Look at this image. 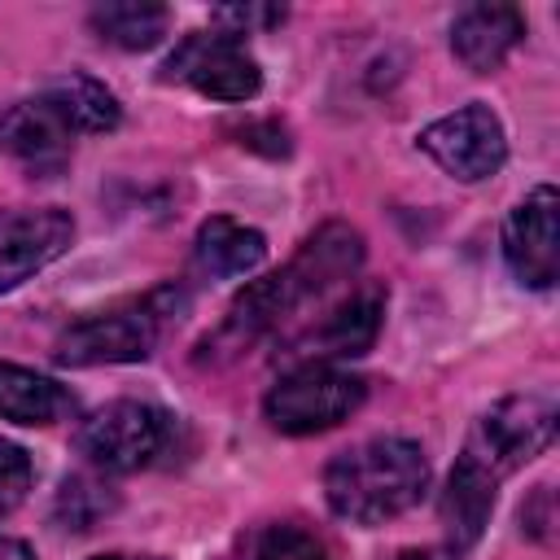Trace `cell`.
<instances>
[{"mask_svg":"<svg viewBox=\"0 0 560 560\" xmlns=\"http://www.w3.org/2000/svg\"><path fill=\"white\" fill-rule=\"evenodd\" d=\"M551 438H556V402L542 394H512L477 420L464 455L503 481L508 472L542 455Z\"/></svg>","mask_w":560,"mask_h":560,"instance_id":"6","label":"cell"},{"mask_svg":"<svg viewBox=\"0 0 560 560\" xmlns=\"http://www.w3.org/2000/svg\"><path fill=\"white\" fill-rule=\"evenodd\" d=\"M171 438H175V416L136 398H118L92 411L74 433L79 451L105 472H136L158 464L171 451Z\"/></svg>","mask_w":560,"mask_h":560,"instance_id":"5","label":"cell"},{"mask_svg":"<svg viewBox=\"0 0 560 560\" xmlns=\"http://www.w3.org/2000/svg\"><path fill=\"white\" fill-rule=\"evenodd\" d=\"M556 210L560 197L551 184H538L525 192V201L512 206L503 223V258L512 276L529 289H551L560 276V236H556Z\"/></svg>","mask_w":560,"mask_h":560,"instance_id":"10","label":"cell"},{"mask_svg":"<svg viewBox=\"0 0 560 560\" xmlns=\"http://www.w3.org/2000/svg\"><path fill=\"white\" fill-rule=\"evenodd\" d=\"M359 262H363V236L346 223H324L315 236H306V245L280 271L254 280L228 306L223 324L201 341V359L219 363V359L249 350L267 332L284 328L306 302H319L337 284H346L359 271Z\"/></svg>","mask_w":560,"mask_h":560,"instance_id":"1","label":"cell"},{"mask_svg":"<svg viewBox=\"0 0 560 560\" xmlns=\"http://www.w3.org/2000/svg\"><path fill=\"white\" fill-rule=\"evenodd\" d=\"M92 560H162V556H127V551H114V556H92Z\"/></svg>","mask_w":560,"mask_h":560,"instance_id":"24","label":"cell"},{"mask_svg":"<svg viewBox=\"0 0 560 560\" xmlns=\"http://www.w3.org/2000/svg\"><path fill=\"white\" fill-rule=\"evenodd\" d=\"M429 490V459L411 438H372L324 468V499L350 525H385Z\"/></svg>","mask_w":560,"mask_h":560,"instance_id":"2","label":"cell"},{"mask_svg":"<svg viewBox=\"0 0 560 560\" xmlns=\"http://www.w3.org/2000/svg\"><path fill=\"white\" fill-rule=\"evenodd\" d=\"M232 560H328V547L306 525L267 521V525H258L241 538Z\"/></svg>","mask_w":560,"mask_h":560,"instance_id":"19","label":"cell"},{"mask_svg":"<svg viewBox=\"0 0 560 560\" xmlns=\"http://www.w3.org/2000/svg\"><path fill=\"white\" fill-rule=\"evenodd\" d=\"M363 394H368L363 376H354L337 363H298L267 389L262 416L271 429L306 438V433H324V429L350 420V411H359Z\"/></svg>","mask_w":560,"mask_h":560,"instance_id":"4","label":"cell"},{"mask_svg":"<svg viewBox=\"0 0 560 560\" xmlns=\"http://www.w3.org/2000/svg\"><path fill=\"white\" fill-rule=\"evenodd\" d=\"M0 153L31 175H57L74 153V131L44 96L18 101L0 114Z\"/></svg>","mask_w":560,"mask_h":560,"instance_id":"12","label":"cell"},{"mask_svg":"<svg viewBox=\"0 0 560 560\" xmlns=\"http://www.w3.org/2000/svg\"><path fill=\"white\" fill-rule=\"evenodd\" d=\"M162 79L188 83L192 92L210 96V101H254L262 88V70L254 61V52L245 48L241 35L228 31H192L175 44V52L162 66Z\"/></svg>","mask_w":560,"mask_h":560,"instance_id":"7","label":"cell"},{"mask_svg":"<svg viewBox=\"0 0 560 560\" xmlns=\"http://www.w3.org/2000/svg\"><path fill=\"white\" fill-rule=\"evenodd\" d=\"M184 311V293L175 284L149 289L144 298H131L122 306L96 311L79 324H70L57 337V363L66 368H96V363H140L153 354L162 328Z\"/></svg>","mask_w":560,"mask_h":560,"instance_id":"3","label":"cell"},{"mask_svg":"<svg viewBox=\"0 0 560 560\" xmlns=\"http://www.w3.org/2000/svg\"><path fill=\"white\" fill-rule=\"evenodd\" d=\"M74 241V219L57 206H4L0 210V293L18 289Z\"/></svg>","mask_w":560,"mask_h":560,"instance_id":"9","label":"cell"},{"mask_svg":"<svg viewBox=\"0 0 560 560\" xmlns=\"http://www.w3.org/2000/svg\"><path fill=\"white\" fill-rule=\"evenodd\" d=\"M192 258H197L201 276H210V280H236V276H249V271L262 267L267 236L258 228H245V223L228 219V214H210L197 228Z\"/></svg>","mask_w":560,"mask_h":560,"instance_id":"15","label":"cell"},{"mask_svg":"<svg viewBox=\"0 0 560 560\" xmlns=\"http://www.w3.org/2000/svg\"><path fill=\"white\" fill-rule=\"evenodd\" d=\"M525 18L512 4H468L451 22V52L472 70L490 74L508 61V52L521 44Z\"/></svg>","mask_w":560,"mask_h":560,"instance_id":"13","label":"cell"},{"mask_svg":"<svg viewBox=\"0 0 560 560\" xmlns=\"http://www.w3.org/2000/svg\"><path fill=\"white\" fill-rule=\"evenodd\" d=\"M114 508L109 486L92 481V477H66L61 494H57V516L66 521V529H88L96 516H105Z\"/></svg>","mask_w":560,"mask_h":560,"instance_id":"20","label":"cell"},{"mask_svg":"<svg viewBox=\"0 0 560 560\" xmlns=\"http://www.w3.org/2000/svg\"><path fill=\"white\" fill-rule=\"evenodd\" d=\"M88 22L105 44L127 48V52L153 48L166 35V9L149 0H105L88 13Z\"/></svg>","mask_w":560,"mask_h":560,"instance_id":"18","label":"cell"},{"mask_svg":"<svg viewBox=\"0 0 560 560\" xmlns=\"http://www.w3.org/2000/svg\"><path fill=\"white\" fill-rule=\"evenodd\" d=\"M74 411V398L52 381L31 368L4 363L0 359V420L9 424H57Z\"/></svg>","mask_w":560,"mask_h":560,"instance_id":"17","label":"cell"},{"mask_svg":"<svg viewBox=\"0 0 560 560\" xmlns=\"http://www.w3.org/2000/svg\"><path fill=\"white\" fill-rule=\"evenodd\" d=\"M39 96L70 122L74 136H101V131H114V127L122 122V105H118V96H114L101 79L79 74V70H70V74L44 83Z\"/></svg>","mask_w":560,"mask_h":560,"instance_id":"16","label":"cell"},{"mask_svg":"<svg viewBox=\"0 0 560 560\" xmlns=\"http://www.w3.org/2000/svg\"><path fill=\"white\" fill-rule=\"evenodd\" d=\"M0 560H35V556H31L26 542H18V538H0Z\"/></svg>","mask_w":560,"mask_h":560,"instance_id":"23","label":"cell"},{"mask_svg":"<svg viewBox=\"0 0 560 560\" xmlns=\"http://www.w3.org/2000/svg\"><path fill=\"white\" fill-rule=\"evenodd\" d=\"M494 494H499V477H490L481 464L459 455L451 477H446V490H442V525H446V551L451 556L468 551L481 538V529L494 512Z\"/></svg>","mask_w":560,"mask_h":560,"instance_id":"14","label":"cell"},{"mask_svg":"<svg viewBox=\"0 0 560 560\" xmlns=\"http://www.w3.org/2000/svg\"><path fill=\"white\" fill-rule=\"evenodd\" d=\"M420 149L459 184H477V179H490L503 158H508V136H503V122L490 105L472 101L438 122H429L420 136Z\"/></svg>","mask_w":560,"mask_h":560,"instance_id":"8","label":"cell"},{"mask_svg":"<svg viewBox=\"0 0 560 560\" xmlns=\"http://www.w3.org/2000/svg\"><path fill=\"white\" fill-rule=\"evenodd\" d=\"M31 477H35L31 455L18 442H0V516H9L26 499Z\"/></svg>","mask_w":560,"mask_h":560,"instance_id":"21","label":"cell"},{"mask_svg":"<svg viewBox=\"0 0 560 560\" xmlns=\"http://www.w3.org/2000/svg\"><path fill=\"white\" fill-rule=\"evenodd\" d=\"M381 315H385V289L359 284L341 302H332L319 315V324L302 328L293 337V346H298V354H306L302 363H332V359L368 354L381 332Z\"/></svg>","mask_w":560,"mask_h":560,"instance_id":"11","label":"cell"},{"mask_svg":"<svg viewBox=\"0 0 560 560\" xmlns=\"http://www.w3.org/2000/svg\"><path fill=\"white\" fill-rule=\"evenodd\" d=\"M214 26H223L228 35H249V31H267L276 22H284V9L280 4H228V9H214L210 13Z\"/></svg>","mask_w":560,"mask_h":560,"instance_id":"22","label":"cell"}]
</instances>
